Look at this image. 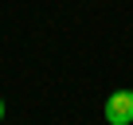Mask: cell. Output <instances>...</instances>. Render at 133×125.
<instances>
[{
    "label": "cell",
    "mask_w": 133,
    "mask_h": 125,
    "mask_svg": "<svg viewBox=\"0 0 133 125\" xmlns=\"http://www.w3.org/2000/svg\"><path fill=\"white\" fill-rule=\"evenodd\" d=\"M106 121L110 125H133V90H114L106 98Z\"/></svg>",
    "instance_id": "6da1fadb"
},
{
    "label": "cell",
    "mask_w": 133,
    "mask_h": 125,
    "mask_svg": "<svg viewBox=\"0 0 133 125\" xmlns=\"http://www.w3.org/2000/svg\"><path fill=\"white\" fill-rule=\"evenodd\" d=\"M0 121H4V98H0Z\"/></svg>",
    "instance_id": "7a4b0ae2"
}]
</instances>
